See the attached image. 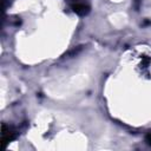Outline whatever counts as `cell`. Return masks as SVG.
Wrapping results in <instances>:
<instances>
[{"instance_id": "cell-1", "label": "cell", "mask_w": 151, "mask_h": 151, "mask_svg": "<svg viewBox=\"0 0 151 151\" xmlns=\"http://www.w3.org/2000/svg\"><path fill=\"white\" fill-rule=\"evenodd\" d=\"M71 6H72V9H73L76 13L80 14V15L86 14V13L88 12V9H90V7H88L87 4H85L84 1H78V0L73 1Z\"/></svg>"}, {"instance_id": "cell-2", "label": "cell", "mask_w": 151, "mask_h": 151, "mask_svg": "<svg viewBox=\"0 0 151 151\" xmlns=\"http://www.w3.org/2000/svg\"><path fill=\"white\" fill-rule=\"evenodd\" d=\"M146 139H147V142H149V143H150V144H151V134H149V136H147V138H146Z\"/></svg>"}]
</instances>
